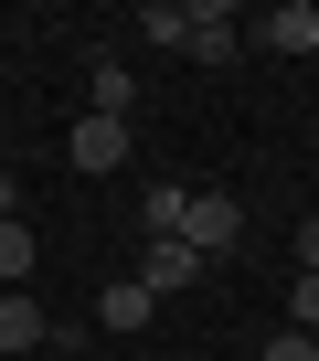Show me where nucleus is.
Masks as SVG:
<instances>
[{
	"instance_id": "1",
	"label": "nucleus",
	"mask_w": 319,
	"mask_h": 361,
	"mask_svg": "<svg viewBox=\"0 0 319 361\" xmlns=\"http://www.w3.org/2000/svg\"><path fill=\"white\" fill-rule=\"evenodd\" d=\"M138 32H160L171 54H192V64H234V54H245V32H234L224 0H192V11H171V0H160V11H138Z\"/></svg>"
},
{
	"instance_id": "2",
	"label": "nucleus",
	"mask_w": 319,
	"mask_h": 361,
	"mask_svg": "<svg viewBox=\"0 0 319 361\" xmlns=\"http://www.w3.org/2000/svg\"><path fill=\"white\" fill-rule=\"evenodd\" d=\"M181 245H192L203 266L234 255V245H245V202H234V192H181Z\"/></svg>"
},
{
	"instance_id": "3",
	"label": "nucleus",
	"mask_w": 319,
	"mask_h": 361,
	"mask_svg": "<svg viewBox=\"0 0 319 361\" xmlns=\"http://www.w3.org/2000/svg\"><path fill=\"white\" fill-rule=\"evenodd\" d=\"M64 149H75V170H85V180H107V170H128V117H75V138H64Z\"/></svg>"
},
{
	"instance_id": "4",
	"label": "nucleus",
	"mask_w": 319,
	"mask_h": 361,
	"mask_svg": "<svg viewBox=\"0 0 319 361\" xmlns=\"http://www.w3.org/2000/svg\"><path fill=\"white\" fill-rule=\"evenodd\" d=\"M43 340H54L43 298H32V287H0V361H22V350H43Z\"/></svg>"
},
{
	"instance_id": "5",
	"label": "nucleus",
	"mask_w": 319,
	"mask_h": 361,
	"mask_svg": "<svg viewBox=\"0 0 319 361\" xmlns=\"http://www.w3.org/2000/svg\"><path fill=\"white\" fill-rule=\"evenodd\" d=\"M266 54H319V0H277V11L255 22Z\"/></svg>"
},
{
	"instance_id": "6",
	"label": "nucleus",
	"mask_w": 319,
	"mask_h": 361,
	"mask_svg": "<svg viewBox=\"0 0 319 361\" xmlns=\"http://www.w3.org/2000/svg\"><path fill=\"white\" fill-rule=\"evenodd\" d=\"M192 276H203V255H192L181 234H160V245L138 255V287H149V298H171V287H192Z\"/></svg>"
},
{
	"instance_id": "7",
	"label": "nucleus",
	"mask_w": 319,
	"mask_h": 361,
	"mask_svg": "<svg viewBox=\"0 0 319 361\" xmlns=\"http://www.w3.org/2000/svg\"><path fill=\"white\" fill-rule=\"evenodd\" d=\"M149 308H160V298H149L138 276H117V287L96 298V329H107V340H138V329H149Z\"/></svg>"
},
{
	"instance_id": "8",
	"label": "nucleus",
	"mask_w": 319,
	"mask_h": 361,
	"mask_svg": "<svg viewBox=\"0 0 319 361\" xmlns=\"http://www.w3.org/2000/svg\"><path fill=\"white\" fill-rule=\"evenodd\" d=\"M85 106H96V117H128V106H138V75H128L117 54H96V75H85Z\"/></svg>"
},
{
	"instance_id": "9",
	"label": "nucleus",
	"mask_w": 319,
	"mask_h": 361,
	"mask_svg": "<svg viewBox=\"0 0 319 361\" xmlns=\"http://www.w3.org/2000/svg\"><path fill=\"white\" fill-rule=\"evenodd\" d=\"M32 266H43V245H32V224H22V213H0V287H22Z\"/></svg>"
},
{
	"instance_id": "10",
	"label": "nucleus",
	"mask_w": 319,
	"mask_h": 361,
	"mask_svg": "<svg viewBox=\"0 0 319 361\" xmlns=\"http://www.w3.org/2000/svg\"><path fill=\"white\" fill-rule=\"evenodd\" d=\"M287 329L319 340V266H298V287H287Z\"/></svg>"
},
{
	"instance_id": "11",
	"label": "nucleus",
	"mask_w": 319,
	"mask_h": 361,
	"mask_svg": "<svg viewBox=\"0 0 319 361\" xmlns=\"http://www.w3.org/2000/svg\"><path fill=\"white\" fill-rule=\"evenodd\" d=\"M138 224H149V245H160V234H181V192H171V180H160V192L138 202Z\"/></svg>"
},
{
	"instance_id": "12",
	"label": "nucleus",
	"mask_w": 319,
	"mask_h": 361,
	"mask_svg": "<svg viewBox=\"0 0 319 361\" xmlns=\"http://www.w3.org/2000/svg\"><path fill=\"white\" fill-rule=\"evenodd\" d=\"M266 361H319V340H308V329H277V340H266Z\"/></svg>"
},
{
	"instance_id": "13",
	"label": "nucleus",
	"mask_w": 319,
	"mask_h": 361,
	"mask_svg": "<svg viewBox=\"0 0 319 361\" xmlns=\"http://www.w3.org/2000/svg\"><path fill=\"white\" fill-rule=\"evenodd\" d=\"M308 224H319V202H308Z\"/></svg>"
}]
</instances>
